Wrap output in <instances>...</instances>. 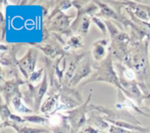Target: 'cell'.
<instances>
[{"label": "cell", "mask_w": 150, "mask_h": 133, "mask_svg": "<svg viewBox=\"0 0 150 133\" xmlns=\"http://www.w3.org/2000/svg\"><path fill=\"white\" fill-rule=\"evenodd\" d=\"M12 103H13L14 109L19 113H31V112H33L31 109H29L28 108H26L25 106L23 105L19 96H15L12 100Z\"/></svg>", "instance_id": "cell-5"}, {"label": "cell", "mask_w": 150, "mask_h": 133, "mask_svg": "<svg viewBox=\"0 0 150 133\" xmlns=\"http://www.w3.org/2000/svg\"><path fill=\"white\" fill-rule=\"evenodd\" d=\"M107 120L109 122H111L113 125L123 128V129H129L131 131H134V132H138L141 133H147L149 129V128H143L141 125H135V124H128L126 121H116V120H112L110 118H107Z\"/></svg>", "instance_id": "cell-2"}, {"label": "cell", "mask_w": 150, "mask_h": 133, "mask_svg": "<svg viewBox=\"0 0 150 133\" xmlns=\"http://www.w3.org/2000/svg\"><path fill=\"white\" fill-rule=\"evenodd\" d=\"M125 75H126V78H127V79H134V72L131 71V70H127V71L126 72Z\"/></svg>", "instance_id": "cell-9"}, {"label": "cell", "mask_w": 150, "mask_h": 133, "mask_svg": "<svg viewBox=\"0 0 150 133\" xmlns=\"http://www.w3.org/2000/svg\"><path fill=\"white\" fill-rule=\"evenodd\" d=\"M42 72H43V69H40L39 72H37L33 73V74L32 75V77L30 78V79H31L32 81H33V82H34V81H35V82H36V81H38V80L41 78V77H40V73H41Z\"/></svg>", "instance_id": "cell-8"}, {"label": "cell", "mask_w": 150, "mask_h": 133, "mask_svg": "<svg viewBox=\"0 0 150 133\" xmlns=\"http://www.w3.org/2000/svg\"><path fill=\"white\" fill-rule=\"evenodd\" d=\"M110 133H141L138 132H134V131H127V129H123L115 125H111L110 127Z\"/></svg>", "instance_id": "cell-6"}, {"label": "cell", "mask_w": 150, "mask_h": 133, "mask_svg": "<svg viewBox=\"0 0 150 133\" xmlns=\"http://www.w3.org/2000/svg\"><path fill=\"white\" fill-rule=\"evenodd\" d=\"M6 126H11L14 128L18 133H42L46 132L43 129H38V128H30L26 126H21V125H17L16 123L13 122H6Z\"/></svg>", "instance_id": "cell-3"}, {"label": "cell", "mask_w": 150, "mask_h": 133, "mask_svg": "<svg viewBox=\"0 0 150 133\" xmlns=\"http://www.w3.org/2000/svg\"><path fill=\"white\" fill-rule=\"evenodd\" d=\"M83 132H84V133H105V132H101V131H99V130H98V129H97V128L91 127V126H89V127L85 128V129L83 130Z\"/></svg>", "instance_id": "cell-7"}, {"label": "cell", "mask_w": 150, "mask_h": 133, "mask_svg": "<svg viewBox=\"0 0 150 133\" xmlns=\"http://www.w3.org/2000/svg\"><path fill=\"white\" fill-rule=\"evenodd\" d=\"M57 101H58V97L57 95H52L50 96L43 104V106L41 107V112L47 114L49 113L52 109H54V108L57 105Z\"/></svg>", "instance_id": "cell-4"}, {"label": "cell", "mask_w": 150, "mask_h": 133, "mask_svg": "<svg viewBox=\"0 0 150 133\" xmlns=\"http://www.w3.org/2000/svg\"><path fill=\"white\" fill-rule=\"evenodd\" d=\"M91 96L89 97L87 102L83 104V106L79 107L78 109L72 110V111H68L67 114H69L68 120L69 121L70 124V132L69 133H76L77 131L83 127L86 124V113L88 110L87 103L90 100Z\"/></svg>", "instance_id": "cell-1"}]
</instances>
